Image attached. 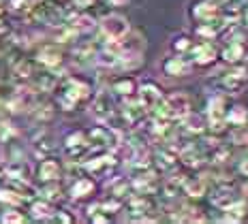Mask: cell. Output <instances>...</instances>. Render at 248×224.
Instances as JSON below:
<instances>
[{"instance_id": "obj_1", "label": "cell", "mask_w": 248, "mask_h": 224, "mask_svg": "<svg viewBox=\"0 0 248 224\" xmlns=\"http://www.w3.org/2000/svg\"><path fill=\"white\" fill-rule=\"evenodd\" d=\"M90 96V86L81 79H66L58 90V105L64 111H73L84 98Z\"/></svg>"}, {"instance_id": "obj_2", "label": "cell", "mask_w": 248, "mask_h": 224, "mask_svg": "<svg viewBox=\"0 0 248 224\" xmlns=\"http://www.w3.org/2000/svg\"><path fill=\"white\" fill-rule=\"evenodd\" d=\"M88 141L99 149L113 152V149H118V145L122 143V139H120V130L116 126H94L88 133Z\"/></svg>"}, {"instance_id": "obj_3", "label": "cell", "mask_w": 248, "mask_h": 224, "mask_svg": "<svg viewBox=\"0 0 248 224\" xmlns=\"http://www.w3.org/2000/svg\"><path fill=\"white\" fill-rule=\"evenodd\" d=\"M99 30L105 39H113V41H120L124 39L128 32H131V24L128 19L120 13H109L99 22Z\"/></svg>"}, {"instance_id": "obj_4", "label": "cell", "mask_w": 248, "mask_h": 224, "mask_svg": "<svg viewBox=\"0 0 248 224\" xmlns=\"http://www.w3.org/2000/svg\"><path fill=\"white\" fill-rule=\"evenodd\" d=\"M90 111H92V116L99 119V122H109V119L118 113L116 101H113V92L101 90L99 94L94 96V101H92Z\"/></svg>"}, {"instance_id": "obj_5", "label": "cell", "mask_w": 248, "mask_h": 224, "mask_svg": "<svg viewBox=\"0 0 248 224\" xmlns=\"http://www.w3.org/2000/svg\"><path fill=\"white\" fill-rule=\"evenodd\" d=\"M208 128L212 133H223L227 128V109H225V96H214L208 103Z\"/></svg>"}, {"instance_id": "obj_6", "label": "cell", "mask_w": 248, "mask_h": 224, "mask_svg": "<svg viewBox=\"0 0 248 224\" xmlns=\"http://www.w3.org/2000/svg\"><path fill=\"white\" fill-rule=\"evenodd\" d=\"M246 81H248V69L246 66H235V69L227 71L220 77V88L227 94H237L246 86Z\"/></svg>"}, {"instance_id": "obj_7", "label": "cell", "mask_w": 248, "mask_h": 224, "mask_svg": "<svg viewBox=\"0 0 248 224\" xmlns=\"http://www.w3.org/2000/svg\"><path fill=\"white\" fill-rule=\"evenodd\" d=\"M88 148H90L88 134L81 133V130H73V133H69L64 137V152L71 160H79L88 152Z\"/></svg>"}, {"instance_id": "obj_8", "label": "cell", "mask_w": 248, "mask_h": 224, "mask_svg": "<svg viewBox=\"0 0 248 224\" xmlns=\"http://www.w3.org/2000/svg\"><path fill=\"white\" fill-rule=\"evenodd\" d=\"M135 94H137V98H139V103H141V105L146 107L148 111H150V109H152L154 105H158V103H161L163 98H165L163 90H161V88H158L154 81H143L141 86L137 88Z\"/></svg>"}, {"instance_id": "obj_9", "label": "cell", "mask_w": 248, "mask_h": 224, "mask_svg": "<svg viewBox=\"0 0 248 224\" xmlns=\"http://www.w3.org/2000/svg\"><path fill=\"white\" fill-rule=\"evenodd\" d=\"M37 177L41 181H58L62 177V164L56 158L43 156L37 166Z\"/></svg>"}, {"instance_id": "obj_10", "label": "cell", "mask_w": 248, "mask_h": 224, "mask_svg": "<svg viewBox=\"0 0 248 224\" xmlns=\"http://www.w3.org/2000/svg\"><path fill=\"white\" fill-rule=\"evenodd\" d=\"M116 163H118L116 154H113V152H105V154H99V156H94V158L86 160V163H84V169L90 171L92 175H101V173H105V171L113 169V166H116Z\"/></svg>"}, {"instance_id": "obj_11", "label": "cell", "mask_w": 248, "mask_h": 224, "mask_svg": "<svg viewBox=\"0 0 248 224\" xmlns=\"http://www.w3.org/2000/svg\"><path fill=\"white\" fill-rule=\"evenodd\" d=\"M62 60H64V54H62L58 45H45L37 54V62L43 64L45 69H56V66L62 64Z\"/></svg>"}, {"instance_id": "obj_12", "label": "cell", "mask_w": 248, "mask_h": 224, "mask_svg": "<svg viewBox=\"0 0 248 224\" xmlns=\"http://www.w3.org/2000/svg\"><path fill=\"white\" fill-rule=\"evenodd\" d=\"M210 199H212V205L214 207H218V209H227V207L233 205V203L237 201V196H235V192L229 188V184H218L214 190H212Z\"/></svg>"}, {"instance_id": "obj_13", "label": "cell", "mask_w": 248, "mask_h": 224, "mask_svg": "<svg viewBox=\"0 0 248 224\" xmlns=\"http://www.w3.org/2000/svg\"><path fill=\"white\" fill-rule=\"evenodd\" d=\"M190 54H193V62L199 66L212 64V62L216 60V47L212 43H208V41H203V43H199V45H193Z\"/></svg>"}, {"instance_id": "obj_14", "label": "cell", "mask_w": 248, "mask_h": 224, "mask_svg": "<svg viewBox=\"0 0 248 224\" xmlns=\"http://www.w3.org/2000/svg\"><path fill=\"white\" fill-rule=\"evenodd\" d=\"M163 71H165V75H169V77H182L188 73V60H186V56H182V54L169 56V58H165V62H163Z\"/></svg>"}, {"instance_id": "obj_15", "label": "cell", "mask_w": 248, "mask_h": 224, "mask_svg": "<svg viewBox=\"0 0 248 224\" xmlns=\"http://www.w3.org/2000/svg\"><path fill=\"white\" fill-rule=\"evenodd\" d=\"M154 163H156V166L161 171L171 173L175 166H178V154H175L171 148H161V149H156V154H154Z\"/></svg>"}, {"instance_id": "obj_16", "label": "cell", "mask_w": 248, "mask_h": 224, "mask_svg": "<svg viewBox=\"0 0 248 224\" xmlns=\"http://www.w3.org/2000/svg\"><path fill=\"white\" fill-rule=\"evenodd\" d=\"M180 122H182V130L186 134H203V130L208 128L205 118L199 116V113H188V116H184Z\"/></svg>"}, {"instance_id": "obj_17", "label": "cell", "mask_w": 248, "mask_h": 224, "mask_svg": "<svg viewBox=\"0 0 248 224\" xmlns=\"http://www.w3.org/2000/svg\"><path fill=\"white\" fill-rule=\"evenodd\" d=\"M180 160L186 164V166H193V169H197L205 163V156H203V149L201 148H195V145H184L182 149H180Z\"/></svg>"}, {"instance_id": "obj_18", "label": "cell", "mask_w": 248, "mask_h": 224, "mask_svg": "<svg viewBox=\"0 0 248 224\" xmlns=\"http://www.w3.org/2000/svg\"><path fill=\"white\" fill-rule=\"evenodd\" d=\"M54 205H51V201L47 199H34L30 203V216H32V220H51V216H54Z\"/></svg>"}, {"instance_id": "obj_19", "label": "cell", "mask_w": 248, "mask_h": 224, "mask_svg": "<svg viewBox=\"0 0 248 224\" xmlns=\"http://www.w3.org/2000/svg\"><path fill=\"white\" fill-rule=\"evenodd\" d=\"M64 24L71 26L77 34L90 32V30L94 28V19H92L90 15H84V13H69V15H66V22Z\"/></svg>"}, {"instance_id": "obj_20", "label": "cell", "mask_w": 248, "mask_h": 224, "mask_svg": "<svg viewBox=\"0 0 248 224\" xmlns=\"http://www.w3.org/2000/svg\"><path fill=\"white\" fill-rule=\"evenodd\" d=\"M205 190H208V179L205 177H186L184 186H182V192L188 196H193V199H199V196L205 194Z\"/></svg>"}, {"instance_id": "obj_21", "label": "cell", "mask_w": 248, "mask_h": 224, "mask_svg": "<svg viewBox=\"0 0 248 224\" xmlns=\"http://www.w3.org/2000/svg\"><path fill=\"white\" fill-rule=\"evenodd\" d=\"M113 96H120V98H128V96H135L137 92V83L133 77H120V79L113 81L111 86Z\"/></svg>"}, {"instance_id": "obj_22", "label": "cell", "mask_w": 248, "mask_h": 224, "mask_svg": "<svg viewBox=\"0 0 248 224\" xmlns=\"http://www.w3.org/2000/svg\"><path fill=\"white\" fill-rule=\"evenodd\" d=\"M32 149H34V154H37V156H41V158L51 154L54 143H51V139H49V134H47V130H45V128H41L39 133L32 137Z\"/></svg>"}, {"instance_id": "obj_23", "label": "cell", "mask_w": 248, "mask_h": 224, "mask_svg": "<svg viewBox=\"0 0 248 224\" xmlns=\"http://www.w3.org/2000/svg\"><path fill=\"white\" fill-rule=\"evenodd\" d=\"M94 58H96V47H94V43H79V45H77V47L73 49V60H75L79 66L90 64V62H94Z\"/></svg>"}, {"instance_id": "obj_24", "label": "cell", "mask_w": 248, "mask_h": 224, "mask_svg": "<svg viewBox=\"0 0 248 224\" xmlns=\"http://www.w3.org/2000/svg\"><path fill=\"white\" fill-rule=\"evenodd\" d=\"M92 192H94V181H92L90 177H79V179H75L73 186H71V196H73V199H86Z\"/></svg>"}, {"instance_id": "obj_25", "label": "cell", "mask_w": 248, "mask_h": 224, "mask_svg": "<svg viewBox=\"0 0 248 224\" xmlns=\"http://www.w3.org/2000/svg\"><path fill=\"white\" fill-rule=\"evenodd\" d=\"M26 196L22 192H17L13 186H0V203L7 207H19L24 203Z\"/></svg>"}, {"instance_id": "obj_26", "label": "cell", "mask_w": 248, "mask_h": 224, "mask_svg": "<svg viewBox=\"0 0 248 224\" xmlns=\"http://www.w3.org/2000/svg\"><path fill=\"white\" fill-rule=\"evenodd\" d=\"M227 213H225V218H223V222H242L246 218V213H248V203H244V201H240L237 199L233 205H229L225 209Z\"/></svg>"}, {"instance_id": "obj_27", "label": "cell", "mask_w": 248, "mask_h": 224, "mask_svg": "<svg viewBox=\"0 0 248 224\" xmlns=\"http://www.w3.org/2000/svg\"><path fill=\"white\" fill-rule=\"evenodd\" d=\"M34 77V75H32ZM56 86H58V77L49 71H45V73H39L37 77H34V90H41V92H51V90H56Z\"/></svg>"}, {"instance_id": "obj_28", "label": "cell", "mask_w": 248, "mask_h": 224, "mask_svg": "<svg viewBox=\"0 0 248 224\" xmlns=\"http://www.w3.org/2000/svg\"><path fill=\"white\" fill-rule=\"evenodd\" d=\"M184 181H186V175H182V173L167 177V179L163 181V194L169 196V199H175V196H178V192L182 190Z\"/></svg>"}, {"instance_id": "obj_29", "label": "cell", "mask_w": 248, "mask_h": 224, "mask_svg": "<svg viewBox=\"0 0 248 224\" xmlns=\"http://www.w3.org/2000/svg\"><path fill=\"white\" fill-rule=\"evenodd\" d=\"M220 56H223V60L227 62V64H237V62L246 56V49H244V45H242V43L233 41V43H229L223 49V54H220Z\"/></svg>"}, {"instance_id": "obj_30", "label": "cell", "mask_w": 248, "mask_h": 224, "mask_svg": "<svg viewBox=\"0 0 248 224\" xmlns=\"http://www.w3.org/2000/svg\"><path fill=\"white\" fill-rule=\"evenodd\" d=\"M218 15V7L216 4L208 2V0H203V2H197L193 7V17L199 19V22H205V19H212Z\"/></svg>"}, {"instance_id": "obj_31", "label": "cell", "mask_w": 248, "mask_h": 224, "mask_svg": "<svg viewBox=\"0 0 248 224\" xmlns=\"http://www.w3.org/2000/svg\"><path fill=\"white\" fill-rule=\"evenodd\" d=\"M227 122L233 124V126H246L248 122V109L242 105H235L227 111Z\"/></svg>"}, {"instance_id": "obj_32", "label": "cell", "mask_w": 248, "mask_h": 224, "mask_svg": "<svg viewBox=\"0 0 248 224\" xmlns=\"http://www.w3.org/2000/svg\"><path fill=\"white\" fill-rule=\"evenodd\" d=\"M28 218L24 216L17 207H7L2 213H0V222L2 224H24Z\"/></svg>"}, {"instance_id": "obj_33", "label": "cell", "mask_w": 248, "mask_h": 224, "mask_svg": "<svg viewBox=\"0 0 248 224\" xmlns=\"http://www.w3.org/2000/svg\"><path fill=\"white\" fill-rule=\"evenodd\" d=\"M43 184H45V186L39 190L41 199H47V201H58L60 196H62V190H60L58 181H43Z\"/></svg>"}, {"instance_id": "obj_34", "label": "cell", "mask_w": 248, "mask_h": 224, "mask_svg": "<svg viewBox=\"0 0 248 224\" xmlns=\"http://www.w3.org/2000/svg\"><path fill=\"white\" fill-rule=\"evenodd\" d=\"M13 75H15V79H30V77L34 75L32 62L30 60H17V64L13 66Z\"/></svg>"}, {"instance_id": "obj_35", "label": "cell", "mask_w": 248, "mask_h": 224, "mask_svg": "<svg viewBox=\"0 0 248 224\" xmlns=\"http://www.w3.org/2000/svg\"><path fill=\"white\" fill-rule=\"evenodd\" d=\"M171 45H173V51H175V54L186 56V54L190 51V47H193V41H190L188 36H175Z\"/></svg>"}, {"instance_id": "obj_36", "label": "cell", "mask_w": 248, "mask_h": 224, "mask_svg": "<svg viewBox=\"0 0 248 224\" xmlns=\"http://www.w3.org/2000/svg\"><path fill=\"white\" fill-rule=\"evenodd\" d=\"M128 190H131V181H126V179H116L111 184V192H113V196H118V199L126 194Z\"/></svg>"}, {"instance_id": "obj_37", "label": "cell", "mask_w": 248, "mask_h": 224, "mask_svg": "<svg viewBox=\"0 0 248 224\" xmlns=\"http://www.w3.org/2000/svg\"><path fill=\"white\" fill-rule=\"evenodd\" d=\"M231 139H233V143H248V130H246V126H237V130L231 134Z\"/></svg>"}, {"instance_id": "obj_38", "label": "cell", "mask_w": 248, "mask_h": 224, "mask_svg": "<svg viewBox=\"0 0 248 224\" xmlns=\"http://www.w3.org/2000/svg\"><path fill=\"white\" fill-rule=\"evenodd\" d=\"M51 220H54V222H73L75 218L71 216V213H66V211H54Z\"/></svg>"}, {"instance_id": "obj_39", "label": "cell", "mask_w": 248, "mask_h": 224, "mask_svg": "<svg viewBox=\"0 0 248 224\" xmlns=\"http://www.w3.org/2000/svg\"><path fill=\"white\" fill-rule=\"evenodd\" d=\"M94 2H96V0H73V7H75V9H79V11H81V9L92 7Z\"/></svg>"}, {"instance_id": "obj_40", "label": "cell", "mask_w": 248, "mask_h": 224, "mask_svg": "<svg viewBox=\"0 0 248 224\" xmlns=\"http://www.w3.org/2000/svg\"><path fill=\"white\" fill-rule=\"evenodd\" d=\"M240 173L248 177V156H246V158H242V160H240Z\"/></svg>"}, {"instance_id": "obj_41", "label": "cell", "mask_w": 248, "mask_h": 224, "mask_svg": "<svg viewBox=\"0 0 248 224\" xmlns=\"http://www.w3.org/2000/svg\"><path fill=\"white\" fill-rule=\"evenodd\" d=\"M107 2H109L111 7H122V4H126L128 0H107Z\"/></svg>"}, {"instance_id": "obj_42", "label": "cell", "mask_w": 248, "mask_h": 224, "mask_svg": "<svg viewBox=\"0 0 248 224\" xmlns=\"http://www.w3.org/2000/svg\"><path fill=\"white\" fill-rule=\"evenodd\" d=\"M7 181V175H4V166H0V186Z\"/></svg>"}, {"instance_id": "obj_43", "label": "cell", "mask_w": 248, "mask_h": 224, "mask_svg": "<svg viewBox=\"0 0 248 224\" xmlns=\"http://www.w3.org/2000/svg\"><path fill=\"white\" fill-rule=\"evenodd\" d=\"M242 192H244V196H246V201H248V181L242 184Z\"/></svg>"}, {"instance_id": "obj_44", "label": "cell", "mask_w": 248, "mask_h": 224, "mask_svg": "<svg viewBox=\"0 0 248 224\" xmlns=\"http://www.w3.org/2000/svg\"><path fill=\"white\" fill-rule=\"evenodd\" d=\"M0 13H2V0H0Z\"/></svg>"}]
</instances>
